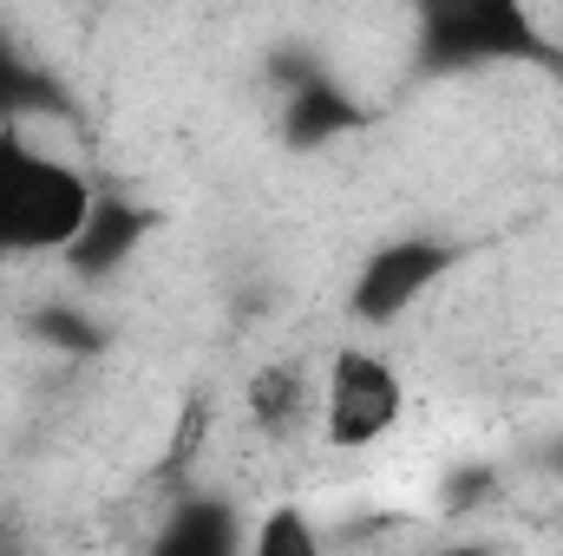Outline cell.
<instances>
[{"label":"cell","mask_w":563,"mask_h":556,"mask_svg":"<svg viewBox=\"0 0 563 556\" xmlns=\"http://www.w3.org/2000/svg\"><path fill=\"white\" fill-rule=\"evenodd\" d=\"M407 419V380L374 347H341L314 393V425L328 452H367Z\"/></svg>","instance_id":"3957f363"},{"label":"cell","mask_w":563,"mask_h":556,"mask_svg":"<svg viewBox=\"0 0 563 556\" xmlns=\"http://www.w3.org/2000/svg\"><path fill=\"white\" fill-rule=\"evenodd\" d=\"M250 425L263 432V438H282V432H295L301 419H314V387H308V374L301 367H282L269 360L256 380H250Z\"/></svg>","instance_id":"8992f818"},{"label":"cell","mask_w":563,"mask_h":556,"mask_svg":"<svg viewBox=\"0 0 563 556\" xmlns=\"http://www.w3.org/2000/svg\"><path fill=\"white\" fill-rule=\"evenodd\" d=\"M144 236V216L139 210H125V203H92V216H86V230L73 236V249H66V269H79V276H112L125 256H132V243Z\"/></svg>","instance_id":"5b68a950"},{"label":"cell","mask_w":563,"mask_h":556,"mask_svg":"<svg viewBox=\"0 0 563 556\" xmlns=\"http://www.w3.org/2000/svg\"><path fill=\"white\" fill-rule=\"evenodd\" d=\"M7 327H13V321H7V301H0V354H7Z\"/></svg>","instance_id":"9c48e42d"},{"label":"cell","mask_w":563,"mask_h":556,"mask_svg":"<svg viewBox=\"0 0 563 556\" xmlns=\"http://www.w3.org/2000/svg\"><path fill=\"white\" fill-rule=\"evenodd\" d=\"M250 551L256 556H314L321 537H314V524L301 518V504H276V511L250 531Z\"/></svg>","instance_id":"52a82bcc"},{"label":"cell","mask_w":563,"mask_h":556,"mask_svg":"<svg viewBox=\"0 0 563 556\" xmlns=\"http://www.w3.org/2000/svg\"><path fill=\"white\" fill-rule=\"evenodd\" d=\"M92 203L99 190L73 164V151H53L26 119L0 125V263L66 256Z\"/></svg>","instance_id":"6da1fadb"},{"label":"cell","mask_w":563,"mask_h":556,"mask_svg":"<svg viewBox=\"0 0 563 556\" xmlns=\"http://www.w3.org/2000/svg\"><path fill=\"white\" fill-rule=\"evenodd\" d=\"M26 66H20V53H13V40L0 33V125H13V119H26Z\"/></svg>","instance_id":"ba28073f"},{"label":"cell","mask_w":563,"mask_h":556,"mask_svg":"<svg viewBox=\"0 0 563 556\" xmlns=\"http://www.w3.org/2000/svg\"><path fill=\"white\" fill-rule=\"evenodd\" d=\"M445 269H452V249H439V243H426V236L380 243V249L361 263V276H354V314H361L367 327H387V321H400L407 308H420Z\"/></svg>","instance_id":"277c9868"},{"label":"cell","mask_w":563,"mask_h":556,"mask_svg":"<svg viewBox=\"0 0 563 556\" xmlns=\"http://www.w3.org/2000/svg\"><path fill=\"white\" fill-rule=\"evenodd\" d=\"M413 46L439 73L459 66H505V59H538L544 33L525 13V0H420Z\"/></svg>","instance_id":"7a4b0ae2"}]
</instances>
